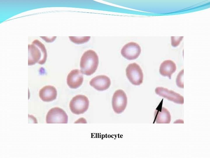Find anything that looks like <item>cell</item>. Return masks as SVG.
Segmentation results:
<instances>
[{"instance_id": "7c38bea8", "label": "cell", "mask_w": 210, "mask_h": 158, "mask_svg": "<svg viewBox=\"0 0 210 158\" xmlns=\"http://www.w3.org/2000/svg\"><path fill=\"white\" fill-rule=\"evenodd\" d=\"M154 121L157 123H169L171 121L170 112L164 107H158L154 113Z\"/></svg>"}, {"instance_id": "8fae6325", "label": "cell", "mask_w": 210, "mask_h": 158, "mask_svg": "<svg viewBox=\"0 0 210 158\" xmlns=\"http://www.w3.org/2000/svg\"><path fill=\"white\" fill-rule=\"evenodd\" d=\"M39 95L40 99L43 101H52L57 97V90L53 86L49 85L45 86L40 90Z\"/></svg>"}, {"instance_id": "5bb4252c", "label": "cell", "mask_w": 210, "mask_h": 158, "mask_svg": "<svg viewBox=\"0 0 210 158\" xmlns=\"http://www.w3.org/2000/svg\"><path fill=\"white\" fill-rule=\"evenodd\" d=\"M72 42L77 44H81L88 42L90 38V37H69Z\"/></svg>"}, {"instance_id": "ba28073f", "label": "cell", "mask_w": 210, "mask_h": 158, "mask_svg": "<svg viewBox=\"0 0 210 158\" xmlns=\"http://www.w3.org/2000/svg\"><path fill=\"white\" fill-rule=\"evenodd\" d=\"M155 92L157 95L174 103L180 104H183V97L173 90L162 87H158L155 89Z\"/></svg>"}, {"instance_id": "5b68a950", "label": "cell", "mask_w": 210, "mask_h": 158, "mask_svg": "<svg viewBox=\"0 0 210 158\" xmlns=\"http://www.w3.org/2000/svg\"><path fill=\"white\" fill-rule=\"evenodd\" d=\"M127 97L124 91L118 90L114 93L112 98V104L114 112L117 114L123 112L126 108Z\"/></svg>"}, {"instance_id": "2e32d148", "label": "cell", "mask_w": 210, "mask_h": 158, "mask_svg": "<svg viewBox=\"0 0 210 158\" xmlns=\"http://www.w3.org/2000/svg\"><path fill=\"white\" fill-rule=\"evenodd\" d=\"M183 37H171V45L174 47L177 46L183 38Z\"/></svg>"}, {"instance_id": "6da1fadb", "label": "cell", "mask_w": 210, "mask_h": 158, "mask_svg": "<svg viewBox=\"0 0 210 158\" xmlns=\"http://www.w3.org/2000/svg\"><path fill=\"white\" fill-rule=\"evenodd\" d=\"M99 58L96 53L92 50L85 51L80 60V71L82 74L90 75L94 73L97 68Z\"/></svg>"}, {"instance_id": "3957f363", "label": "cell", "mask_w": 210, "mask_h": 158, "mask_svg": "<svg viewBox=\"0 0 210 158\" xmlns=\"http://www.w3.org/2000/svg\"><path fill=\"white\" fill-rule=\"evenodd\" d=\"M89 100L86 96L78 95L73 97L71 100L69 106L71 111L74 114L79 115L85 113L88 109L89 106Z\"/></svg>"}, {"instance_id": "4fadbf2b", "label": "cell", "mask_w": 210, "mask_h": 158, "mask_svg": "<svg viewBox=\"0 0 210 158\" xmlns=\"http://www.w3.org/2000/svg\"><path fill=\"white\" fill-rule=\"evenodd\" d=\"M176 69V64L174 61L170 60H166L161 64L159 72L162 76L167 77L171 79L172 75L175 72Z\"/></svg>"}, {"instance_id": "30bf717a", "label": "cell", "mask_w": 210, "mask_h": 158, "mask_svg": "<svg viewBox=\"0 0 210 158\" xmlns=\"http://www.w3.org/2000/svg\"><path fill=\"white\" fill-rule=\"evenodd\" d=\"M90 85L98 91L107 89L111 84L110 78L105 75H97L92 78L90 82Z\"/></svg>"}, {"instance_id": "9c48e42d", "label": "cell", "mask_w": 210, "mask_h": 158, "mask_svg": "<svg viewBox=\"0 0 210 158\" xmlns=\"http://www.w3.org/2000/svg\"><path fill=\"white\" fill-rule=\"evenodd\" d=\"M83 81V74L78 69L71 70L66 79L67 85L71 88L76 89L82 84Z\"/></svg>"}, {"instance_id": "277c9868", "label": "cell", "mask_w": 210, "mask_h": 158, "mask_svg": "<svg viewBox=\"0 0 210 158\" xmlns=\"http://www.w3.org/2000/svg\"><path fill=\"white\" fill-rule=\"evenodd\" d=\"M126 71L128 79L132 84L139 85L143 83V72L140 67L136 63H134L129 64Z\"/></svg>"}, {"instance_id": "52a82bcc", "label": "cell", "mask_w": 210, "mask_h": 158, "mask_svg": "<svg viewBox=\"0 0 210 158\" xmlns=\"http://www.w3.org/2000/svg\"><path fill=\"white\" fill-rule=\"evenodd\" d=\"M141 48L137 43L131 42L125 45L121 51V53L125 58L133 60L138 58L141 52Z\"/></svg>"}, {"instance_id": "9a60e30c", "label": "cell", "mask_w": 210, "mask_h": 158, "mask_svg": "<svg viewBox=\"0 0 210 158\" xmlns=\"http://www.w3.org/2000/svg\"><path fill=\"white\" fill-rule=\"evenodd\" d=\"M183 69L182 70L177 76L176 83L177 85L179 87L183 88Z\"/></svg>"}, {"instance_id": "7a4b0ae2", "label": "cell", "mask_w": 210, "mask_h": 158, "mask_svg": "<svg viewBox=\"0 0 210 158\" xmlns=\"http://www.w3.org/2000/svg\"><path fill=\"white\" fill-rule=\"evenodd\" d=\"M29 65H33L36 63L43 64L46 61L47 54L43 45H38V47L29 45Z\"/></svg>"}, {"instance_id": "8992f818", "label": "cell", "mask_w": 210, "mask_h": 158, "mask_svg": "<svg viewBox=\"0 0 210 158\" xmlns=\"http://www.w3.org/2000/svg\"><path fill=\"white\" fill-rule=\"evenodd\" d=\"M68 121V116L66 112L62 109L58 107L50 109L46 117V121L47 123H66Z\"/></svg>"}]
</instances>
